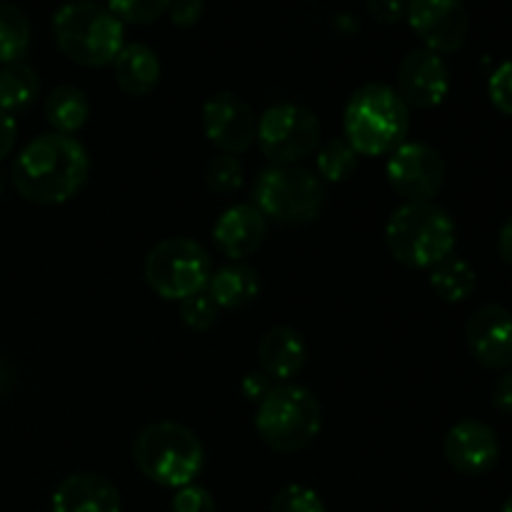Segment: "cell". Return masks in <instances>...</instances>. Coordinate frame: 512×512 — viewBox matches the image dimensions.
<instances>
[{"label": "cell", "instance_id": "20", "mask_svg": "<svg viewBox=\"0 0 512 512\" xmlns=\"http://www.w3.org/2000/svg\"><path fill=\"white\" fill-rule=\"evenodd\" d=\"M208 295L218 308L233 310L253 303L258 298V273L243 263H230L215 270L208 280Z\"/></svg>", "mask_w": 512, "mask_h": 512}, {"label": "cell", "instance_id": "25", "mask_svg": "<svg viewBox=\"0 0 512 512\" xmlns=\"http://www.w3.org/2000/svg\"><path fill=\"white\" fill-rule=\"evenodd\" d=\"M358 168V153L348 140L333 138L318 150V175L330 183H345Z\"/></svg>", "mask_w": 512, "mask_h": 512}, {"label": "cell", "instance_id": "8", "mask_svg": "<svg viewBox=\"0 0 512 512\" xmlns=\"http://www.w3.org/2000/svg\"><path fill=\"white\" fill-rule=\"evenodd\" d=\"M213 275L208 253L190 238H168L145 258V280L163 300H185L208 288Z\"/></svg>", "mask_w": 512, "mask_h": 512}, {"label": "cell", "instance_id": "15", "mask_svg": "<svg viewBox=\"0 0 512 512\" xmlns=\"http://www.w3.org/2000/svg\"><path fill=\"white\" fill-rule=\"evenodd\" d=\"M445 458L458 473L485 475L498 465L500 440L490 425L480 420H460L445 435Z\"/></svg>", "mask_w": 512, "mask_h": 512}, {"label": "cell", "instance_id": "37", "mask_svg": "<svg viewBox=\"0 0 512 512\" xmlns=\"http://www.w3.org/2000/svg\"><path fill=\"white\" fill-rule=\"evenodd\" d=\"M498 253L505 263L512 265V218L508 223L500 228V238H498Z\"/></svg>", "mask_w": 512, "mask_h": 512}, {"label": "cell", "instance_id": "33", "mask_svg": "<svg viewBox=\"0 0 512 512\" xmlns=\"http://www.w3.org/2000/svg\"><path fill=\"white\" fill-rule=\"evenodd\" d=\"M368 10L375 20L390 25V23H398V20L405 18L408 0H368Z\"/></svg>", "mask_w": 512, "mask_h": 512}, {"label": "cell", "instance_id": "39", "mask_svg": "<svg viewBox=\"0 0 512 512\" xmlns=\"http://www.w3.org/2000/svg\"><path fill=\"white\" fill-rule=\"evenodd\" d=\"M0 193H3V178H0Z\"/></svg>", "mask_w": 512, "mask_h": 512}, {"label": "cell", "instance_id": "7", "mask_svg": "<svg viewBox=\"0 0 512 512\" xmlns=\"http://www.w3.org/2000/svg\"><path fill=\"white\" fill-rule=\"evenodd\" d=\"M255 208L283 225H303L320 215L325 203L323 180L300 165H273L263 170L253 190Z\"/></svg>", "mask_w": 512, "mask_h": 512}, {"label": "cell", "instance_id": "19", "mask_svg": "<svg viewBox=\"0 0 512 512\" xmlns=\"http://www.w3.org/2000/svg\"><path fill=\"white\" fill-rule=\"evenodd\" d=\"M113 65L118 88L125 95H133V98H143V95L153 93L160 80L158 55L143 43L123 45V50L113 60Z\"/></svg>", "mask_w": 512, "mask_h": 512}, {"label": "cell", "instance_id": "24", "mask_svg": "<svg viewBox=\"0 0 512 512\" xmlns=\"http://www.w3.org/2000/svg\"><path fill=\"white\" fill-rule=\"evenodd\" d=\"M30 48V23L23 10L0 0V63H20Z\"/></svg>", "mask_w": 512, "mask_h": 512}, {"label": "cell", "instance_id": "23", "mask_svg": "<svg viewBox=\"0 0 512 512\" xmlns=\"http://www.w3.org/2000/svg\"><path fill=\"white\" fill-rule=\"evenodd\" d=\"M38 75L28 63H10L0 68V110L5 113H20L30 108L38 98Z\"/></svg>", "mask_w": 512, "mask_h": 512}, {"label": "cell", "instance_id": "2", "mask_svg": "<svg viewBox=\"0 0 512 512\" xmlns=\"http://www.w3.org/2000/svg\"><path fill=\"white\" fill-rule=\"evenodd\" d=\"M410 108L398 90L385 83H368L350 95L343 113L345 140L358 155H390L405 143Z\"/></svg>", "mask_w": 512, "mask_h": 512}, {"label": "cell", "instance_id": "32", "mask_svg": "<svg viewBox=\"0 0 512 512\" xmlns=\"http://www.w3.org/2000/svg\"><path fill=\"white\" fill-rule=\"evenodd\" d=\"M205 3L203 0H170V20H173L178 28H190V25L198 23L203 18Z\"/></svg>", "mask_w": 512, "mask_h": 512}, {"label": "cell", "instance_id": "5", "mask_svg": "<svg viewBox=\"0 0 512 512\" xmlns=\"http://www.w3.org/2000/svg\"><path fill=\"white\" fill-rule=\"evenodd\" d=\"M133 458L150 483L180 490L193 485L200 475L205 450L193 430L163 420L140 430L133 445Z\"/></svg>", "mask_w": 512, "mask_h": 512}, {"label": "cell", "instance_id": "1", "mask_svg": "<svg viewBox=\"0 0 512 512\" xmlns=\"http://www.w3.org/2000/svg\"><path fill=\"white\" fill-rule=\"evenodd\" d=\"M90 173L88 150L70 135L45 133L25 145L13 163V185L25 200L60 205L80 193Z\"/></svg>", "mask_w": 512, "mask_h": 512}, {"label": "cell", "instance_id": "22", "mask_svg": "<svg viewBox=\"0 0 512 512\" xmlns=\"http://www.w3.org/2000/svg\"><path fill=\"white\" fill-rule=\"evenodd\" d=\"M430 288L445 303H463L475 290L473 265L468 260L458 258V255H448V258L430 268Z\"/></svg>", "mask_w": 512, "mask_h": 512}, {"label": "cell", "instance_id": "3", "mask_svg": "<svg viewBox=\"0 0 512 512\" xmlns=\"http://www.w3.org/2000/svg\"><path fill=\"white\" fill-rule=\"evenodd\" d=\"M58 48L85 68L110 65L125 45V28L105 5L95 0H73L53 15Z\"/></svg>", "mask_w": 512, "mask_h": 512}, {"label": "cell", "instance_id": "11", "mask_svg": "<svg viewBox=\"0 0 512 512\" xmlns=\"http://www.w3.org/2000/svg\"><path fill=\"white\" fill-rule=\"evenodd\" d=\"M410 28L433 53H455L468 40V10L463 0H408Z\"/></svg>", "mask_w": 512, "mask_h": 512}, {"label": "cell", "instance_id": "35", "mask_svg": "<svg viewBox=\"0 0 512 512\" xmlns=\"http://www.w3.org/2000/svg\"><path fill=\"white\" fill-rule=\"evenodd\" d=\"M493 405L500 413L512 415V368L505 370L503 378L493 388Z\"/></svg>", "mask_w": 512, "mask_h": 512}, {"label": "cell", "instance_id": "18", "mask_svg": "<svg viewBox=\"0 0 512 512\" xmlns=\"http://www.w3.org/2000/svg\"><path fill=\"white\" fill-rule=\"evenodd\" d=\"M305 360H308V345L303 335L288 325L268 330L258 345V363L270 380L288 383L303 370Z\"/></svg>", "mask_w": 512, "mask_h": 512}, {"label": "cell", "instance_id": "30", "mask_svg": "<svg viewBox=\"0 0 512 512\" xmlns=\"http://www.w3.org/2000/svg\"><path fill=\"white\" fill-rule=\"evenodd\" d=\"M488 95L490 103H493L500 113L512 115V60L498 65L495 73L490 75Z\"/></svg>", "mask_w": 512, "mask_h": 512}, {"label": "cell", "instance_id": "16", "mask_svg": "<svg viewBox=\"0 0 512 512\" xmlns=\"http://www.w3.org/2000/svg\"><path fill=\"white\" fill-rule=\"evenodd\" d=\"M268 233V218L255 205H235L218 218L213 228V240L225 258H248L260 248Z\"/></svg>", "mask_w": 512, "mask_h": 512}, {"label": "cell", "instance_id": "17", "mask_svg": "<svg viewBox=\"0 0 512 512\" xmlns=\"http://www.w3.org/2000/svg\"><path fill=\"white\" fill-rule=\"evenodd\" d=\"M53 512H120V493L103 475H70L53 493Z\"/></svg>", "mask_w": 512, "mask_h": 512}, {"label": "cell", "instance_id": "12", "mask_svg": "<svg viewBox=\"0 0 512 512\" xmlns=\"http://www.w3.org/2000/svg\"><path fill=\"white\" fill-rule=\"evenodd\" d=\"M203 128L210 143L228 155H238L255 143L258 123L250 105L240 95L223 90L203 105Z\"/></svg>", "mask_w": 512, "mask_h": 512}, {"label": "cell", "instance_id": "38", "mask_svg": "<svg viewBox=\"0 0 512 512\" xmlns=\"http://www.w3.org/2000/svg\"><path fill=\"white\" fill-rule=\"evenodd\" d=\"M503 512H512V495L508 500H505V505H503Z\"/></svg>", "mask_w": 512, "mask_h": 512}, {"label": "cell", "instance_id": "4", "mask_svg": "<svg viewBox=\"0 0 512 512\" xmlns=\"http://www.w3.org/2000/svg\"><path fill=\"white\" fill-rule=\"evenodd\" d=\"M385 243L400 265L430 270L453 255L455 223L438 205L405 203L390 215Z\"/></svg>", "mask_w": 512, "mask_h": 512}, {"label": "cell", "instance_id": "6", "mask_svg": "<svg viewBox=\"0 0 512 512\" xmlns=\"http://www.w3.org/2000/svg\"><path fill=\"white\" fill-rule=\"evenodd\" d=\"M323 425V410L308 388L295 383L273 385L258 403L255 428L265 445L278 453H293L313 443Z\"/></svg>", "mask_w": 512, "mask_h": 512}, {"label": "cell", "instance_id": "14", "mask_svg": "<svg viewBox=\"0 0 512 512\" xmlns=\"http://www.w3.org/2000/svg\"><path fill=\"white\" fill-rule=\"evenodd\" d=\"M470 355L488 370L512 368V313L503 305H483L465 325Z\"/></svg>", "mask_w": 512, "mask_h": 512}, {"label": "cell", "instance_id": "29", "mask_svg": "<svg viewBox=\"0 0 512 512\" xmlns=\"http://www.w3.org/2000/svg\"><path fill=\"white\" fill-rule=\"evenodd\" d=\"M270 512H328L315 490L305 485H288L275 495Z\"/></svg>", "mask_w": 512, "mask_h": 512}, {"label": "cell", "instance_id": "31", "mask_svg": "<svg viewBox=\"0 0 512 512\" xmlns=\"http://www.w3.org/2000/svg\"><path fill=\"white\" fill-rule=\"evenodd\" d=\"M170 512H215V500L200 485H185L175 493Z\"/></svg>", "mask_w": 512, "mask_h": 512}, {"label": "cell", "instance_id": "34", "mask_svg": "<svg viewBox=\"0 0 512 512\" xmlns=\"http://www.w3.org/2000/svg\"><path fill=\"white\" fill-rule=\"evenodd\" d=\"M240 390H243V395L248 400L260 403V400L273 390V380H270L263 370H260V373H248L243 378V383H240Z\"/></svg>", "mask_w": 512, "mask_h": 512}, {"label": "cell", "instance_id": "21", "mask_svg": "<svg viewBox=\"0 0 512 512\" xmlns=\"http://www.w3.org/2000/svg\"><path fill=\"white\" fill-rule=\"evenodd\" d=\"M90 115V103L85 93L75 85H60L45 100V118L55 133L70 135L85 125Z\"/></svg>", "mask_w": 512, "mask_h": 512}, {"label": "cell", "instance_id": "26", "mask_svg": "<svg viewBox=\"0 0 512 512\" xmlns=\"http://www.w3.org/2000/svg\"><path fill=\"white\" fill-rule=\"evenodd\" d=\"M205 183L213 193L218 195H230L243 185V165L235 155H218L208 163L205 170Z\"/></svg>", "mask_w": 512, "mask_h": 512}, {"label": "cell", "instance_id": "10", "mask_svg": "<svg viewBox=\"0 0 512 512\" xmlns=\"http://www.w3.org/2000/svg\"><path fill=\"white\" fill-rule=\"evenodd\" d=\"M388 183L408 203H430L443 190V158L425 143H403L388 158Z\"/></svg>", "mask_w": 512, "mask_h": 512}, {"label": "cell", "instance_id": "13", "mask_svg": "<svg viewBox=\"0 0 512 512\" xmlns=\"http://www.w3.org/2000/svg\"><path fill=\"white\" fill-rule=\"evenodd\" d=\"M395 83L408 108H435L448 98L450 70L438 53L418 48L403 58Z\"/></svg>", "mask_w": 512, "mask_h": 512}, {"label": "cell", "instance_id": "27", "mask_svg": "<svg viewBox=\"0 0 512 512\" xmlns=\"http://www.w3.org/2000/svg\"><path fill=\"white\" fill-rule=\"evenodd\" d=\"M170 0H108V10L120 23L148 25L168 13Z\"/></svg>", "mask_w": 512, "mask_h": 512}, {"label": "cell", "instance_id": "9", "mask_svg": "<svg viewBox=\"0 0 512 512\" xmlns=\"http://www.w3.org/2000/svg\"><path fill=\"white\" fill-rule=\"evenodd\" d=\"M255 140L265 158L275 165H295L318 148V118L303 105L278 103L258 120Z\"/></svg>", "mask_w": 512, "mask_h": 512}, {"label": "cell", "instance_id": "36", "mask_svg": "<svg viewBox=\"0 0 512 512\" xmlns=\"http://www.w3.org/2000/svg\"><path fill=\"white\" fill-rule=\"evenodd\" d=\"M15 135H18V125L15 118L5 110H0V160L8 158V153L15 145Z\"/></svg>", "mask_w": 512, "mask_h": 512}, {"label": "cell", "instance_id": "28", "mask_svg": "<svg viewBox=\"0 0 512 512\" xmlns=\"http://www.w3.org/2000/svg\"><path fill=\"white\" fill-rule=\"evenodd\" d=\"M218 305L210 298L208 290L203 293H195L190 298L180 300V318L195 333H205V330L213 328L218 323Z\"/></svg>", "mask_w": 512, "mask_h": 512}]
</instances>
